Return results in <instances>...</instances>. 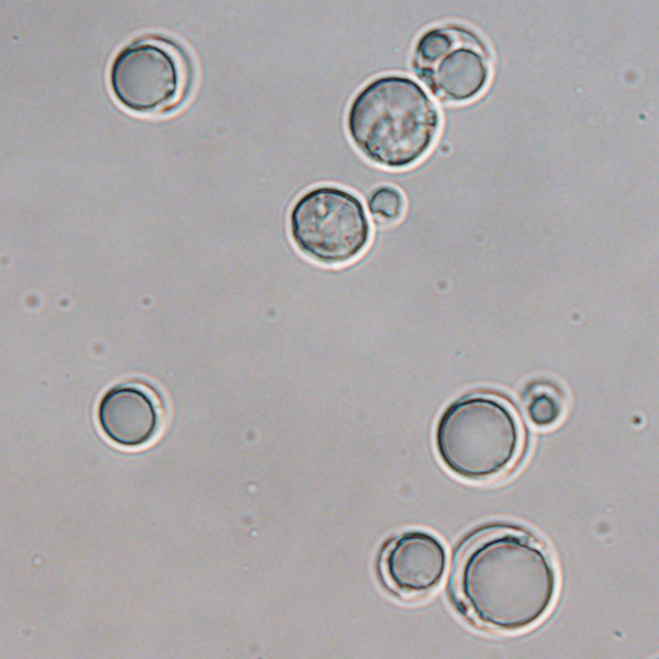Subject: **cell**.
<instances>
[{
  "label": "cell",
  "mask_w": 659,
  "mask_h": 659,
  "mask_svg": "<svg viewBox=\"0 0 659 659\" xmlns=\"http://www.w3.org/2000/svg\"><path fill=\"white\" fill-rule=\"evenodd\" d=\"M522 442L518 421L502 400L485 394L461 398L446 407L435 429L443 463L468 480L500 474L515 460Z\"/></svg>",
  "instance_id": "cell-3"
},
{
  "label": "cell",
  "mask_w": 659,
  "mask_h": 659,
  "mask_svg": "<svg viewBox=\"0 0 659 659\" xmlns=\"http://www.w3.org/2000/svg\"><path fill=\"white\" fill-rule=\"evenodd\" d=\"M404 198L399 189L392 186H379L370 193L368 206L371 214L384 223L398 221L404 212Z\"/></svg>",
  "instance_id": "cell-10"
},
{
  "label": "cell",
  "mask_w": 659,
  "mask_h": 659,
  "mask_svg": "<svg viewBox=\"0 0 659 659\" xmlns=\"http://www.w3.org/2000/svg\"><path fill=\"white\" fill-rule=\"evenodd\" d=\"M456 590L481 624L504 632L527 628L550 608L557 590L547 555L527 537L501 533L476 543L460 560Z\"/></svg>",
  "instance_id": "cell-1"
},
{
  "label": "cell",
  "mask_w": 659,
  "mask_h": 659,
  "mask_svg": "<svg viewBox=\"0 0 659 659\" xmlns=\"http://www.w3.org/2000/svg\"><path fill=\"white\" fill-rule=\"evenodd\" d=\"M109 80L116 100L130 111L165 114L187 99L193 67L187 52L176 42L145 36L115 55Z\"/></svg>",
  "instance_id": "cell-4"
},
{
  "label": "cell",
  "mask_w": 659,
  "mask_h": 659,
  "mask_svg": "<svg viewBox=\"0 0 659 659\" xmlns=\"http://www.w3.org/2000/svg\"><path fill=\"white\" fill-rule=\"evenodd\" d=\"M439 126V112L424 88L398 74L367 82L346 113V130L355 147L388 169H404L421 160Z\"/></svg>",
  "instance_id": "cell-2"
},
{
  "label": "cell",
  "mask_w": 659,
  "mask_h": 659,
  "mask_svg": "<svg viewBox=\"0 0 659 659\" xmlns=\"http://www.w3.org/2000/svg\"><path fill=\"white\" fill-rule=\"evenodd\" d=\"M526 412L535 426H552L562 415L563 398L554 384H534L527 390Z\"/></svg>",
  "instance_id": "cell-9"
},
{
  "label": "cell",
  "mask_w": 659,
  "mask_h": 659,
  "mask_svg": "<svg viewBox=\"0 0 659 659\" xmlns=\"http://www.w3.org/2000/svg\"><path fill=\"white\" fill-rule=\"evenodd\" d=\"M447 563L444 545L435 536L411 530L386 547L381 572L390 589L405 596L422 595L443 580Z\"/></svg>",
  "instance_id": "cell-8"
},
{
  "label": "cell",
  "mask_w": 659,
  "mask_h": 659,
  "mask_svg": "<svg viewBox=\"0 0 659 659\" xmlns=\"http://www.w3.org/2000/svg\"><path fill=\"white\" fill-rule=\"evenodd\" d=\"M412 65L439 99L460 103L482 92L490 77V52L474 31L458 24L428 29L416 41Z\"/></svg>",
  "instance_id": "cell-6"
},
{
  "label": "cell",
  "mask_w": 659,
  "mask_h": 659,
  "mask_svg": "<svg viewBox=\"0 0 659 659\" xmlns=\"http://www.w3.org/2000/svg\"><path fill=\"white\" fill-rule=\"evenodd\" d=\"M98 422L114 445L141 448L160 433L164 407L158 394L148 386L125 382L111 388L101 398Z\"/></svg>",
  "instance_id": "cell-7"
},
{
  "label": "cell",
  "mask_w": 659,
  "mask_h": 659,
  "mask_svg": "<svg viewBox=\"0 0 659 659\" xmlns=\"http://www.w3.org/2000/svg\"><path fill=\"white\" fill-rule=\"evenodd\" d=\"M294 245L324 265H342L358 257L371 238L364 203L336 186H317L301 194L289 214Z\"/></svg>",
  "instance_id": "cell-5"
}]
</instances>
